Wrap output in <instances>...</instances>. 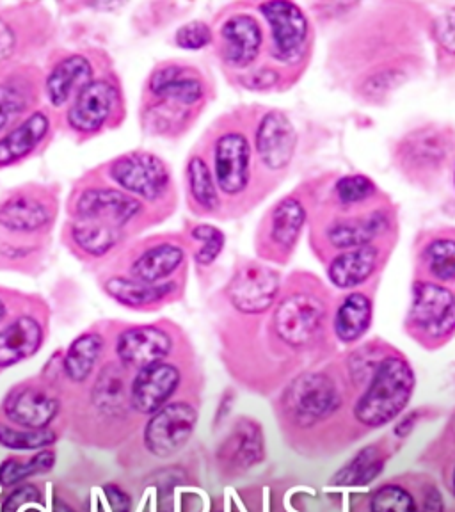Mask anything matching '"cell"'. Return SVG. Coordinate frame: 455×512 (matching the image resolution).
Masks as SVG:
<instances>
[{
	"mask_svg": "<svg viewBox=\"0 0 455 512\" xmlns=\"http://www.w3.org/2000/svg\"><path fill=\"white\" fill-rule=\"evenodd\" d=\"M297 134L292 121L283 112H267L256 130V150L265 168L281 171L296 153Z\"/></svg>",
	"mask_w": 455,
	"mask_h": 512,
	"instance_id": "obj_14",
	"label": "cell"
},
{
	"mask_svg": "<svg viewBox=\"0 0 455 512\" xmlns=\"http://www.w3.org/2000/svg\"><path fill=\"white\" fill-rule=\"evenodd\" d=\"M180 384V370L169 363H155L137 370L130 384V406L141 415H153L168 404Z\"/></svg>",
	"mask_w": 455,
	"mask_h": 512,
	"instance_id": "obj_11",
	"label": "cell"
},
{
	"mask_svg": "<svg viewBox=\"0 0 455 512\" xmlns=\"http://www.w3.org/2000/svg\"><path fill=\"white\" fill-rule=\"evenodd\" d=\"M54 512H77L73 509L72 505L66 504L63 498H56L54 502Z\"/></svg>",
	"mask_w": 455,
	"mask_h": 512,
	"instance_id": "obj_47",
	"label": "cell"
},
{
	"mask_svg": "<svg viewBox=\"0 0 455 512\" xmlns=\"http://www.w3.org/2000/svg\"><path fill=\"white\" fill-rule=\"evenodd\" d=\"M173 349V338L157 326L125 329L116 340V356L132 370L150 367L166 360Z\"/></svg>",
	"mask_w": 455,
	"mask_h": 512,
	"instance_id": "obj_12",
	"label": "cell"
},
{
	"mask_svg": "<svg viewBox=\"0 0 455 512\" xmlns=\"http://www.w3.org/2000/svg\"><path fill=\"white\" fill-rule=\"evenodd\" d=\"M198 413L187 402H173L153 413L144 429V445L153 456L171 457L191 440Z\"/></svg>",
	"mask_w": 455,
	"mask_h": 512,
	"instance_id": "obj_4",
	"label": "cell"
},
{
	"mask_svg": "<svg viewBox=\"0 0 455 512\" xmlns=\"http://www.w3.org/2000/svg\"><path fill=\"white\" fill-rule=\"evenodd\" d=\"M452 431L455 432V415L454 418H452Z\"/></svg>",
	"mask_w": 455,
	"mask_h": 512,
	"instance_id": "obj_49",
	"label": "cell"
},
{
	"mask_svg": "<svg viewBox=\"0 0 455 512\" xmlns=\"http://www.w3.org/2000/svg\"><path fill=\"white\" fill-rule=\"evenodd\" d=\"M379 249L374 246L349 249L329 265V280L338 288H354L376 272Z\"/></svg>",
	"mask_w": 455,
	"mask_h": 512,
	"instance_id": "obj_24",
	"label": "cell"
},
{
	"mask_svg": "<svg viewBox=\"0 0 455 512\" xmlns=\"http://www.w3.org/2000/svg\"><path fill=\"white\" fill-rule=\"evenodd\" d=\"M109 176L123 192L146 201L160 200L171 184L166 164L157 155L146 152L127 153L112 160Z\"/></svg>",
	"mask_w": 455,
	"mask_h": 512,
	"instance_id": "obj_2",
	"label": "cell"
},
{
	"mask_svg": "<svg viewBox=\"0 0 455 512\" xmlns=\"http://www.w3.org/2000/svg\"><path fill=\"white\" fill-rule=\"evenodd\" d=\"M54 210L31 192H18L0 203V226L11 233H38L52 223Z\"/></svg>",
	"mask_w": 455,
	"mask_h": 512,
	"instance_id": "obj_17",
	"label": "cell"
},
{
	"mask_svg": "<svg viewBox=\"0 0 455 512\" xmlns=\"http://www.w3.org/2000/svg\"><path fill=\"white\" fill-rule=\"evenodd\" d=\"M306 221V212L301 201L296 198H285L276 205L271 217V239L278 248H292L299 239Z\"/></svg>",
	"mask_w": 455,
	"mask_h": 512,
	"instance_id": "obj_30",
	"label": "cell"
},
{
	"mask_svg": "<svg viewBox=\"0 0 455 512\" xmlns=\"http://www.w3.org/2000/svg\"><path fill=\"white\" fill-rule=\"evenodd\" d=\"M280 276L262 265H246L233 276L228 297L240 313H264L276 301Z\"/></svg>",
	"mask_w": 455,
	"mask_h": 512,
	"instance_id": "obj_10",
	"label": "cell"
},
{
	"mask_svg": "<svg viewBox=\"0 0 455 512\" xmlns=\"http://www.w3.org/2000/svg\"><path fill=\"white\" fill-rule=\"evenodd\" d=\"M104 493L111 504L112 512H130V496L116 484L104 486Z\"/></svg>",
	"mask_w": 455,
	"mask_h": 512,
	"instance_id": "obj_44",
	"label": "cell"
},
{
	"mask_svg": "<svg viewBox=\"0 0 455 512\" xmlns=\"http://www.w3.org/2000/svg\"><path fill=\"white\" fill-rule=\"evenodd\" d=\"M184 249L173 242H160L144 249L130 265V278L146 283H162L184 264Z\"/></svg>",
	"mask_w": 455,
	"mask_h": 512,
	"instance_id": "obj_23",
	"label": "cell"
},
{
	"mask_svg": "<svg viewBox=\"0 0 455 512\" xmlns=\"http://www.w3.org/2000/svg\"><path fill=\"white\" fill-rule=\"evenodd\" d=\"M25 512H40V511H38V509H29V511H25Z\"/></svg>",
	"mask_w": 455,
	"mask_h": 512,
	"instance_id": "obj_50",
	"label": "cell"
},
{
	"mask_svg": "<svg viewBox=\"0 0 455 512\" xmlns=\"http://www.w3.org/2000/svg\"><path fill=\"white\" fill-rule=\"evenodd\" d=\"M70 233L73 244L89 256H105L121 242V228L100 221L77 219Z\"/></svg>",
	"mask_w": 455,
	"mask_h": 512,
	"instance_id": "obj_28",
	"label": "cell"
},
{
	"mask_svg": "<svg viewBox=\"0 0 455 512\" xmlns=\"http://www.w3.org/2000/svg\"><path fill=\"white\" fill-rule=\"evenodd\" d=\"M436 38L441 47L455 56V9H450L445 15L436 20Z\"/></svg>",
	"mask_w": 455,
	"mask_h": 512,
	"instance_id": "obj_43",
	"label": "cell"
},
{
	"mask_svg": "<svg viewBox=\"0 0 455 512\" xmlns=\"http://www.w3.org/2000/svg\"><path fill=\"white\" fill-rule=\"evenodd\" d=\"M413 390L415 374L408 361L399 356H386L379 361L367 392L354 408V415L363 425L381 427L406 409Z\"/></svg>",
	"mask_w": 455,
	"mask_h": 512,
	"instance_id": "obj_1",
	"label": "cell"
},
{
	"mask_svg": "<svg viewBox=\"0 0 455 512\" xmlns=\"http://www.w3.org/2000/svg\"><path fill=\"white\" fill-rule=\"evenodd\" d=\"M116 104L118 89L111 80H91L66 112L68 127L82 136H93L109 123Z\"/></svg>",
	"mask_w": 455,
	"mask_h": 512,
	"instance_id": "obj_8",
	"label": "cell"
},
{
	"mask_svg": "<svg viewBox=\"0 0 455 512\" xmlns=\"http://www.w3.org/2000/svg\"><path fill=\"white\" fill-rule=\"evenodd\" d=\"M175 41L178 47L185 50H200L210 45L212 31L203 22H189L176 31Z\"/></svg>",
	"mask_w": 455,
	"mask_h": 512,
	"instance_id": "obj_41",
	"label": "cell"
},
{
	"mask_svg": "<svg viewBox=\"0 0 455 512\" xmlns=\"http://www.w3.org/2000/svg\"><path fill=\"white\" fill-rule=\"evenodd\" d=\"M251 146L248 137L240 132H226L217 139L214 150V168L217 185L228 196L246 191L249 184Z\"/></svg>",
	"mask_w": 455,
	"mask_h": 512,
	"instance_id": "obj_13",
	"label": "cell"
},
{
	"mask_svg": "<svg viewBox=\"0 0 455 512\" xmlns=\"http://www.w3.org/2000/svg\"><path fill=\"white\" fill-rule=\"evenodd\" d=\"M454 491H455V472H454Z\"/></svg>",
	"mask_w": 455,
	"mask_h": 512,
	"instance_id": "obj_51",
	"label": "cell"
},
{
	"mask_svg": "<svg viewBox=\"0 0 455 512\" xmlns=\"http://www.w3.org/2000/svg\"><path fill=\"white\" fill-rule=\"evenodd\" d=\"M240 427L242 429L235 434L237 441L233 443V448L237 447V454H233V456H237V461L240 463L253 464L262 456L260 431L249 424L240 425Z\"/></svg>",
	"mask_w": 455,
	"mask_h": 512,
	"instance_id": "obj_40",
	"label": "cell"
},
{
	"mask_svg": "<svg viewBox=\"0 0 455 512\" xmlns=\"http://www.w3.org/2000/svg\"><path fill=\"white\" fill-rule=\"evenodd\" d=\"M56 432L50 429H16L0 424V445L11 450H40L56 443Z\"/></svg>",
	"mask_w": 455,
	"mask_h": 512,
	"instance_id": "obj_35",
	"label": "cell"
},
{
	"mask_svg": "<svg viewBox=\"0 0 455 512\" xmlns=\"http://www.w3.org/2000/svg\"><path fill=\"white\" fill-rule=\"evenodd\" d=\"M187 182L191 191L192 200L201 208L212 212L219 207V194H217L214 176L208 169L207 162L201 157H192L187 164Z\"/></svg>",
	"mask_w": 455,
	"mask_h": 512,
	"instance_id": "obj_32",
	"label": "cell"
},
{
	"mask_svg": "<svg viewBox=\"0 0 455 512\" xmlns=\"http://www.w3.org/2000/svg\"><path fill=\"white\" fill-rule=\"evenodd\" d=\"M409 322L431 338H443L455 329V294L436 283H416Z\"/></svg>",
	"mask_w": 455,
	"mask_h": 512,
	"instance_id": "obj_7",
	"label": "cell"
},
{
	"mask_svg": "<svg viewBox=\"0 0 455 512\" xmlns=\"http://www.w3.org/2000/svg\"><path fill=\"white\" fill-rule=\"evenodd\" d=\"M56 464V454L52 450H43L32 457L29 463H22L18 459H6L0 464V484L2 486H15L29 479L32 475L47 473Z\"/></svg>",
	"mask_w": 455,
	"mask_h": 512,
	"instance_id": "obj_33",
	"label": "cell"
},
{
	"mask_svg": "<svg viewBox=\"0 0 455 512\" xmlns=\"http://www.w3.org/2000/svg\"><path fill=\"white\" fill-rule=\"evenodd\" d=\"M29 109V91L20 80H0V134Z\"/></svg>",
	"mask_w": 455,
	"mask_h": 512,
	"instance_id": "obj_34",
	"label": "cell"
},
{
	"mask_svg": "<svg viewBox=\"0 0 455 512\" xmlns=\"http://www.w3.org/2000/svg\"><path fill=\"white\" fill-rule=\"evenodd\" d=\"M59 413V400L38 386H18L4 402L9 422L24 429H47Z\"/></svg>",
	"mask_w": 455,
	"mask_h": 512,
	"instance_id": "obj_15",
	"label": "cell"
},
{
	"mask_svg": "<svg viewBox=\"0 0 455 512\" xmlns=\"http://www.w3.org/2000/svg\"><path fill=\"white\" fill-rule=\"evenodd\" d=\"M104 288L118 303L130 308H146L166 299L175 290V283H146L134 278L114 276L105 281Z\"/></svg>",
	"mask_w": 455,
	"mask_h": 512,
	"instance_id": "obj_25",
	"label": "cell"
},
{
	"mask_svg": "<svg viewBox=\"0 0 455 512\" xmlns=\"http://www.w3.org/2000/svg\"><path fill=\"white\" fill-rule=\"evenodd\" d=\"M50 132V118L47 112H32L20 125L11 128L8 134L0 137V168L15 164L29 157Z\"/></svg>",
	"mask_w": 455,
	"mask_h": 512,
	"instance_id": "obj_20",
	"label": "cell"
},
{
	"mask_svg": "<svg viewBox=\"0 0 455 512\" xmlns=\"http://www.w3.org/2000/svg\"><path fill=\"white\" fill-rule=\"evenodd\" d=\"M262 15L271 27L272 54L285 64L303 59L308 41V20L294 2L274 0L260 6Z\"/></svg>",
	"mask_w": 455,
	"mask_h": 512,
	"instance_id": "obj_3",
	"label": "cell"
},
{
	"mask_svg": "<svg viewBox=\"0 0 455 512\" xmlns=\"http://www.w3.org/2000/svg\"><path fill=\"white\" fill-rule=\"evenodd\" d=\"M372 322V301L365 294H351L340 304L335 317V333L342 342H356Z\"/></svg>",
	"mask_w": 455,
	"mask_h": 512,
	"instance_id": "obj_29",
	"label": "cell"
},
{
	"mask_svg": "<svg viewBox=\"0 0 455 512\" xmlns=\"http://www.w3.org/2000/svg\"><path fill=\"white\" fill-rule=\"evenodd\" d=\"M15 50V32L11 31V27L0 22V59L13 54Z\"/></svg>",
	"mask_w": 455,
	"mask_h": 512,
	"instance_id": "obj_45",
	"label": "cell"
},
{
	"mask_svg": "<svg viewBox=\"0 0 455 512\" xmlns=\"http://www.w3.org/2000/svg\"><path fill=\"white\" fill-rule=\"evenodd\" d=\"M150 91L159 98L189 107L200 102L205 95V86L196 73L182 66L169 64L153 73Z\"/></svg>",
	"mask_w": 455,
	"mask_h": 512,
	"instance_id": "obj_21",
	"label": "cell"
},
{
	"mask_svg": "<svg viewBox=\"0 0 455 512\" xmlns=\"http://www.w3.org/2000/svg\"><path fill=\"white\" fill-rule=\"evenodd\" d=\"M40 500V489L32 486V484H24L8 496V500L4 502V507H2V512H18L20 507H24L25 504H38Z\"/></svg>",
	"mask_w": 455,
	"mask_h": 512,
	"instance_id": "obj_42",
	"label": "cell"
},
{
	"mask_svg": "<svg viewBox=\"0 0 455 512\" xmlns=\"http://www.w3.org/2000/svg\"><path fill=\"white\" fill-rule=\"evenodd\" d=\"M390 221L383 212H372L368 216L345 217L328 228V240L338 249H356L372 246V240L388 232Z\"/></svg>",
	"mask_w": 455,
	"mask_h": 512,
	"instance_id": "obj_22",
	"label": "cell"
},
{
	"mask_svg": "<svg viewBox=\"0 0 455 512\" xmlns=\"http://www.w3.org/2000/svg\"><path fill=\"white\" fill-rule=\"evenodd\" d=\"M192 239L200 242V249L196 253V262L200 265H210L216 260L224 248V235L214 226H196L192 230Z\"/></svg>",
	"mask_w": 455,
	"mask_h": 512,
	"instance_id": "obj_39",
	"label": "cell"
},
{
	"mask_svg": "<svg viewBox=\"0 0 455 512\" xmlns=\"http://www.w3.org/2000/svg\"><path fill=\"white\" fill-rule=\"evenodd\" d=\"M384 459L379 448L367 447L361 450L351 463L336 473L338 486H367L383 472Z\"/></svg>",
	"mask_w": 455,
	"mask_h": 512,
	"instance_id": "obj_31",
	"label": "cell"
},
{
	"mask_svg": "<svg viewBox=\"0 0 455 512\" xmlns=\"http://www.w3.org/2000/svg\"><path fill=\"white\" fill-rule=\"evenodd\" d=\"M75 212L77 219L100 221L116 228H125L143 212V203L118 189L89 187L80 192L75 203Z\"/></svg>",
	"mask_w": 455,
	"mask_h": 512,
	"instance_id": "obj_9",
	"label": "cell"
},
{
	"mask_svg": "<svg viewBox=\"0 0 455 512\" xmlns=\"http://www.w3.org/2000/svg\"><path fill=\"white\" fill-rule=\"evenodd\" d=\"M104 351V338L98 333H86L79 336L64 356L63 370L73 383H84L91 372L95 370L96 363Z\"/></svg>",
	"mask_w": 455,
	"mask_h": 512,
	"instance_id": "obj_27",
	"label": "cell"
},
{
	"mask_svg": "<svg viewBox=\"0 0 455 512\" xmlns=\"http://www.w3.org/2000/svg\"><path fill=\"white\" fill-rule=\"evenodd\" d=\"M224 61L233 68H248L262 50V27L251 15H233L221 29Z\"/></svg>",
	"mask_w": 455,
	"mask_h": 512,
	"instance_id": "obj_16",
	"label": "cell"
},
{
	"mask_svg": "<svg viewBox=\"0 0 455 512\" xmlns=\"http://www.w3.org/2000/svg\"><path fill=\"white\" fill-rule=\"evenodd\" d=\"M288 411L301 425H313L340 408V393L326 374H306L288 388Z\"/></svg>",
	"mask_w": 455,
	"mask_h": 512,
	"instance_id": "obj_6",
	"label": "cell"
},
{
	"mask_svg": "<svg viewBox=\"0 0 455 512\" xmlns=\"http://www.w3.org/2000/svg\"><path fill=\"white\" fill-rule=\"evenodd\" d=\"M427 269L436 280L455 281V240L436 239L425 248Z\"/></svg>",
	"mask_w": 455,
	"mask_h": 512,
	"instance_id": "obj_36",
	"label": "cell"
},
{
	"mask_svg": "<svg viewBox=\"0 0 455 512\" xmlns=\"http://www.w3.org/2000/svg\"><path fill=\"white\" fill-rule=\"evenodd\" d=\"M326 319V306L312 294H294L281 301L274 313V328L283 342L292 347L312 344Z\"/></svg>",
	"mask_w": 455,
	"mask_h": 512,
	"instance_id": "obj_5",
	"label": "cell"
},
{
	"mask_svg": "<svg viewBox=\"0 0 455 512\" xmlns=\"http://www.w3.org/2000/svg\"><path fill=\"white\" fill-rule=\"evenodd\" d=\"M376 194V184L363 175L344 176L336 184V196L344 205H360Z\"/></svg>",
	"mask_w": 455,
	"mask_h": 512,
	"instance_id": "obj_38",
	"label": "cell"
},
{
	"mask_svg": "<svg viewBox=\"0 0 455 512\" xmlns=\"http://www.w3.org/2000/svg\"><path fill=\"white\" fill-rule=\"evenodd\" d=\"M6 313H8V308H6V303H4V299L0 297V322L6 319Z\"/></svg>",
	"mask_w": 455,
	"mask_h": 512,
	"instance_id": "obj_48",
	"label": "cell"
},
{
	"mask_svg": "<svg viewBox=\"0 0 455 512\" xmlns=\"http://www.w3.org/2000/svg\"><path fill=\"white\" fill-rule=\"evenodd\" d=\"M93 80V66L88 57L73 54L63 57L48 73L45 91L50 104L63 107L72 96L79 95L82 89Z\"/></svg>",
	"mask_w": 455,
	"mask_h": 512,
	"instance_id": "obj_18",
	"label": "cell"
},
{
	"mask_svg": "<svg viewBox=\"0 0 455 512\" xmlns=\"http://www.w3.org/2000/svg\"><path fill=\"white\" fill-rule=\"evenodd\" d=\"M422 512H443V500L436 488H427L424 493V509Z\"/></svg>",
	"mask_w": 455,
	"mask_h": 512,
	"instance_id": "obj_46",
	"label": "cell"
},
{
	"mask_svg": "<svg viewBox=\"0 0 455 512\" xmlns=\"http://www.w3.org/2000/svg\"><path fill=\"white\" fill-rule=\"evenodd\" d=\"M43 344V328L31 315H20L0 329V368L31 358Z\"/></svg>",
	"mask_w": 455,
	"mask_h": 512,
	"instance_id": "obj_19",
	"label": "cell"
},
{
	"mask_svg": "<svg viewBox=\"0 0 455 512\" xmlns=\"http://www.w3.org/2000/svg\"><path fill=\"white\" fill-rule=\"evenodd\" d=\"M93 404L100 413L114 416V418L125 413V409L130 404V393L118 365H107L96 377V383L93 386Z\"/></svg>",
	"mask_w": 455,
	"mask_h": 512,
	"instance_id": "obj_26",
	"label": "cell"
},
{
	"mask_svg": "<svg viewBox=\"0 0 455 512\" xmlns=\"http://www.w3.org/2000/svg\"><path fill=\"white\" fill-rule=\"evenodd\" d=\"M370 512H418V507L409 491L395 484H386L372 496Z\"/></svg>",
	"mask_w": 455,
	"mask_h": 512,
	"instance_id": "obj_37",
	"label": "cell"
}]
</instances>
